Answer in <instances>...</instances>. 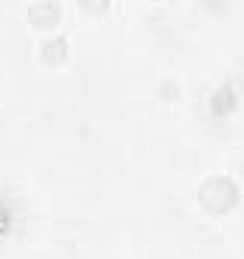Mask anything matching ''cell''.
<instances>
[{
  "label": "cell",
  "instance_id": "cell-3",
  "mask_svg": "<svg viewBox=\"0 0 244 259\" xmlns=\"http://www.w3.org/2000/svg\"><path fill=\"white\" fill-rule=\"evenodd\" d=\"M28 16H31L40 28H46V25H52V22L58 19V7H55V4H37V7L28 10Z\"/></svg>",
  "mask_w": 244,
  "mask_h": 259
},
{
  "label": "cell",
  "instance_id": "cell-2",
  "mask_svg": "<svg viewBox=\"0 0 244 259\" xmlns=\"http://www.w3.org/2000/svg\"><path fill=\"white\" fill-rule=\"evenodd\" d=\"M211 107H214V113H217V116H220V113H229V110L235 107V85H232V82L220 85V89L214 92V101H211Z\"/></svg>",
  "mask_w": 244,
  "mask_h": 259
},
{
  "label": "cell",
  "instance_id": "cell-4",
  "mask_svg": "<svg viewBox=\"0 0 244 259\" xmlns=\"http://www.w3.org/2000/svg\"><path fill=\"white\" fill-rule=\"evenodd\" d=\"M43 52V61H64V55H67V43L61 40V37H52V40H46L43 46H40Z\"/></svg>",
  "mask_w": 244,
  "mask_h": 259
},
{
  "label": "cell",
  "instance_id": "cell-1",
  "mask_svg": "<svg viewBox=\"0 0 244 259\" xmlns=\"http://www.w3.org/2000/svg\"><path fill=\"white\" fill-rule=\"evenodd\" d=\"M198 201L211 210V213H226L229 207H235L238 201V186L229 177H211L201 189H198Z\"/></svg>",
  "mask_w": 244,
  "mask_h": 259
}]
</instances>
